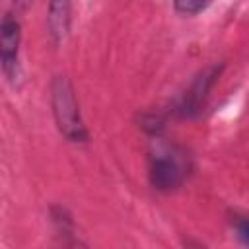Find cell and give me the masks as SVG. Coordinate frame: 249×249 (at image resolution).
<instances>
[{
	"label": "cell",
	"mask_w": 249,
	"mask_h": 249,
	"mask_svg": "<svg viewBox=\"0 0 249 249\" xmlns=\"http://www.w3.org/2000/svg\"><path fill=\"white\" fill-rule=\"evenodd\" d=\"M16 2H18V4H19V6H25V4H29V2H31V0H16Z\"/></svg>",
	"instance_id": "8"
},
{
	"label": "cell",
	"mask_w": 249,
	"mask_h": 249,
	"mask_svg": "<svg viewBox=\"0 0 249 249\" xmlns=\"http://www.w3.org/2000/svg\"><path fill=\"white\" fill-rule=\"evenodd\" d=\"M19 23L12 14H6L0 25V56L2 70L8 80H16L19 74L18 66V51H19Z\"/></svg>",
	"instance_id": "3"
},
{
	"label": "cell",
	"mask_w": 249,
	"mask_h": 249,
	"mask_svg": "<svg viewBox=\"0 0 249 249\" xmlns=\"http://www.w3.org/2000/svg\"><path fill=\"white\" fill-rule=\"evenodd\" d=\"M218 74H220V68H210V70L202 72V74L196 78V82H195L193 88L185 93V99H183V103H181V113H183V115H193V113H196V111L200 109V105H202V101H204V97H206L210 86H212L214 80L218 78Z\"/></svg>",
	"instance_id": "5"
},
{
	"label": "cell",
	"mask_w": 249,
	"mask_h": 249,
	"mask_svg": "<svg viewBox=\"0 0 249 249\" xmlns=\"http://www.w3.org/2000/svg\"><path fill=\"white\" fill-rule=\"evenodd\" d=\"M212 0H173L175 4V10L179 14H185V16H195L198 12H202Z\"/></svg>",
	"instance_id": "6"
},
{
	"label": "cell",
	"mask_w": 249,
	"mask_h": 249,
	"mask_svg": "<svg viewBox=\"0 0 249 249\" xmlns=\"http://www.w3.org/2000/svg\"><path fill=\"white\" fill-rule=\"evenodd\" d=\"M235 231H237L239 239L249 245V218H239L235 222Z\"/></svg>",
	"instance_id": "7"
},
{
	"label": "cell",
	"mask_w": 249,
	"mask_h": 249,
	"mask_svg": "<svg viewBox=\"0 0 249 249\" xmlns=\"http://www.w3.org/2000/svg\"><path fill=\"white\" fill-rule=\"evenodd\" d=\"M187 177V165L185 161L171 154H158L152 158V165H150V181L156 189L160 191H171L177 189Z\"/></svg>",
	"instance_id": "2"
},
{
	"label": "cell",
	"mask_w": 249,
	"mask_h": 249,
	"mask_svg": "<svg viewBox=\"0 0 249 249\" xmlns=\"http://www.w3.org/2000/svg\"><path fill=\"white\" fill-rule=\"evenodd\" d=\"M53 113L58 130L70 142H86L88 132L80 117L78 99L68 78L58 76L53 82Z\"/></svg>",
	"instance_id": "1"
},
{
	"label": "cell",
	"mask_w": 249,
	"mask_h": 249,
	"mask_svg": "<svg viewBox=\"0 0 249 249\" xmlns=\"http://www.w3.org/2000/svg\"><path fill=\"white\" fill-rule=\"evenodd\" d=\"M47 25L49 35L53 43L64 41L70 29V0H51L49 2V14H47Z\"/></svg>",
	"instance_id": "4"
}]
</instances>
